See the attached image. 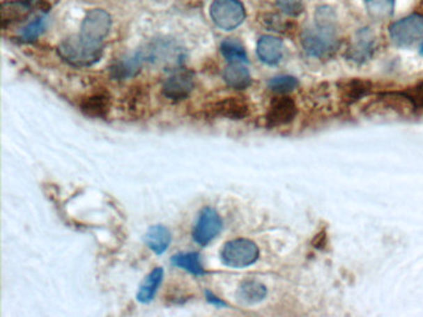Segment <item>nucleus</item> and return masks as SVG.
I'll return each instance as SVG.
<instances>
[{"label": "nucleus", "instance_id": "obj_4", "mask_svg": "<svg viewBox=\"0 0 423 317\" xmlns=\"http://www.w3.org/2000/svg\"><path fill=\"white\" fill-rule=\"evenodd\" d=\"M210 15L219 28L230 31L243 24L246 10L240 0H214L210 6Z\"/></svg>", "mask_w": 423, "mask_h": 317}, {"label": "nucleus", "instance_id": "obj_21", "mask_svg": "<svg viewBox=\"0 0 423 317\" xmlns=\"http://www.w3.org/2000/svg\"><path fill=\"white\" fill-rule=\"evenodd\" d=\"M396 0H364V6L369 17L374 20L389 19L395 10Z\"/></svg>", "mask_w": 423, "mask_h": 317}, {"label": "nucleus", "instance_id": "obj_29", "mask_svg": "<svg viewBox=\"0 0 423 317\" xmlns=\"http://www.w3.org/2000/svg\"><path fill=\"white\" fill-rule=\"evenodd\" d=\"M420 52H421V55L423 56V44L422 46H421V51H420Z\"/></svg>", "mask_w": 423, "mask_h": 317}, {"label": "nucleus", "instance_id": "obj_1", "mask_svg": "<svg viewBox=\"0 0 423 317\" xmlns=\"http://www.w3.org/2000/svg\"><path fill=\"white\" fill-rule=\"evenodd\" d=\"M305 54L311 57H325L338 49V15L334 8L321 6L314 14V28L305 29L300 36Z\"/></svg>", "mask_w": 423, "mask_h": 317}, {"label": "nucleus", "instance_id": "obj_15", "mask_svg": "<svg viewBox=\"0 0 423 317\" xmlns=\"http://www.w3.org/2000/svg\"><path fill=\"white\" fill-rule=\"evenodd\" d=\"M144 242L155 254H163L171 242V233L167 227L157 224L148 229L144 235Z\"/></svg>", "mask_w": 423, "mask_h": 317}, {"label": "nucleus", "instance_id": "obj_7", "mask_svg": "<svg viewBox=\"0 0 423 317\" xmlns=\"http://www.w3.org/2000/svg\"><path fill=\"white\" fill-rule=\"evenodd\" d=\"M111 25L112 19L107 11L103 9H93L89 11L84 19L79 35L95 42H103V40L111 30Z\"/></svg>", "mask_w": 423, "mask_h": 317}, {"label": "nucleus", "instance_id": "obj_9", "mask_svg": "<svg viewBox=\"0 0 423 317\" xmlns=\"http://www.w3.org/2000/svg\"><path fill=\"white\" fill-rule=\"evenodd\" d=\"M195 86L194 76L189 71H179L171 75L163 86V93L167 98L183 100L192 93Z\"/></svg>", "mask_w": 423, "mask_h": 317}, {"label": "nucleus", "instance_id": "obj_12", "mask_svg": "<svg viewBox=\"0 0 423 317\" xmlns=\"http://www.w3.org/2000/svg\"><path fill=\"white\" fill-rule=\"evenodd\" d=\"M215 114L229 119H243L249 114V103L240 97H230L217 102L214 107Z\"/></svg>", "mask_w": 423, "mask_h": 317}, {"label": "nucleus", "instance_id": "obj_17", "mask_svg": "<svg viewBox=\"0 0 423 317\" xmlns=\"http://www.w3.org/2000/svg\"><path fill=\"white\" fill-rule=\"evenodd\" d=\"M224 79L231 88L245 89L251 84V75L243 63H230L226 67Z\"/></svg>", "mask_w": 423, "mask_h": 317}, {"label": "nucleus", "instance_id": "obj_20", "mask_svg": "<svg viewBox=\"0 0 423 317\" xmlns=\"http://www.w3.org/2000/svg\"><path fill=\"white\" fill-rule=\"evenodd\" d=\"M171 264L174 267L184 269L185 272L192 274V275H203L205 274L203 263L200 259V254L195 253V252L176 254L171 258Z\"/></svg>", "mask_w": 423, "mask_h": 317}, {"label": "nucleus", "instance_id": "obj_26", "mask_svg": "<svg viewBox=\"0 0 423 317\" xmlns=\"http://www.w3.org/2000/svg\"><path fill=\"white\" fill-rule=\"evenodd\" d=\"M277 6L289 17H298L305 9L303 0H277Z\"/></svg>", "mask_w": 423, "mask_h": 317}, {"label": "nucleus", "instance_id": "obj_13", "mask_svg": "<svg viewBox=\"0 0 423 317\" xmlns=\"http://www.w3.org/2000/svg\"><path fill=\"white\" fill-rule=\"evenodd\" d=\"M1 22L6 26V24L22 22L29 17L31 13V6L26 0H10L1 4Z\"/></svg>", "mask_w": 423, "mask_h": 317}, {"label": "nucleus", "instance_id": "obj_2", "mask_svg": "<svg viewBox=\"0 0 423 317\" xmlns=\"http://www.w3.org/2000/svg\"><path fill=\"white\" fill-rule=\"evenodd\" d=\"M59 55L68 65L87 67L95 65L103 55V42H95L82 36L75 35L63 40L59 46Z\"/></svg>", "mask_w": 423, "mask_h": 317}, {"label": "nucleus", "instance_id": "obj_23", "mask_svg": "<svg viewBox=\"0 0 423 317\" xmlns=\"http://www.w3.org/2000/svg\"><path fill=\"white\" fill-rule=\"evenodd\" d=\"M341 95L343 100L348 103H354L370 92V86L364 81H350L348 84H343Z\"/></svg>", "mask_w": 423, "mask_h": 317}, {"label": "nucleus", "instance_id": "obj_6", "mask_svg": "<svg viewBox=\"0 0 423 317\" xmlns=\"http://www.w3.org/2000/svg\"><path fill=\"white\" fill-rule=\"evenodd\" d=\"M222 229V219L220 215L211 207H205L199 215L198 221L192 231L194 240L199 245H209L220 234Z\"/></svg>", "mask_w": 423, "mask_h": 317}, {"label": "nucleus", "instance_id": "obj_19", "mask_svg": "<svg viewBox=\"0 0 423 317\" xmlns=\"http://www.w3.org/2000/svg\"><path fill=\"white\" fill-rule=\"evenodd\" d=\"M144 57L141 54L130 56L117 62L112 67L113 77L123 79V78L133 77L141 71V63Z\"/></svg>", "mask_w": 423, "mask_h": 317}, {"label": "nucleus", "instance_id": "obj_10", "mask_svg": "<svg viewBox=\"0 0 423 317\" xmlns=\"http://www.w3.org/2000/svg\"><path fill=\"white\" fill-rule=\"evenodd\" d=\"M355 40V44L349 49L348 59L354 62L367 61V59L371 57L375 49V35L370 29H361L360 31L356 33Z\"/></svg>", "mask_w": 423, "mask_h": 317}, {"label": "nucleus", "instance_id": "obj_18", "mask_svg": "<svg viewBox=\"0 0 423 317\" xmlns=\"http://www.w3.org/2000/svg\"><path fill=\"white\" fill-rule=\"evenodd\" d=\"M267 295V289L263 284H261L259 281L254 280H249L245 281L240 285V288L237 290V297L238 300L243 301V304H257L265 299Z\"/></svg>", "mask_w": 423, "mask_h": 317}, {"label": "nucleus", "instance_id": "obj_27", "mask_svg": "<svg viewBox=\"0 0 423 317\" xmlns=\"http://www.w3.org/2000/svg\"><path fill=\"white\" fill-rule=\"evenodd\" d=\"M405 95L410 98L415 109H423V82L405 92Z\"/></svg>", "mask_w": 423, "mask_h": 317}, {"label": "nucleus", "instance_id": "obj_22", "mask_svg": "<svg viewBox=\"0 0 423 317\" xmlns=\"http://www.w3.org/2000/svg\"><path fill=\"white\" fill-rule=\"evenodd\" d=\"M222 55L230 63H246L249 57L243 45L233 39H227L220 45Z\"/></svg>", "mask_w": 423, "mask_h": 317}, {"label": "nucleus", "instance_id": "obj_5", "mask_svg": "<svg viewBox=\"0 0 423 317\" xmlns=\"http://www.w3.org/2000/svg\"><path fill=\"white\" fill-rule=\"evenodd\" d=\"M391 41L399 47H410L423 39V17L412 14L390 26Z\"/></svg>", "mask_w": 423, "mask_h": 317}, {"label": "nucleus", "instance_id": "obj_25", "mask_svg": "<svg viewBox=\"0 0 423 317\" xmlns=\"http://www.w3.org/2000/svg\"><path fill=\"white\" fill-rule=\"evenodd\" d=\"M44 29H45V20L43 17H38L23 29L22 39L28 42L35 41L43 33Z\"/></svg>", "mask_w": 423, "mask_h": 317}, {"label": "nucleus", "instance_id": "obj_28", "mask_svg": "<svg viewBox=\"0 0 423 317\" xmlns=\"http://www.w3.org/2000/svg\"><path fill=\"white\" fill-rule=\"evenodd\" d=\"M206 295H208V301L211 302V304H215L216 307H224L225 304L220 300V299H217L216 296L213 295L211 293H206Z\"/></svg>", "mask_w": 423, "mask_h": 317}, {"label": "nucleus", "instance_id": "obj_8", "mask_svg": "<svg viewBox=\"0 0 423 317\" xmlns=\"http://www.w3.org/2000/svg\"><path fill=\"white\" fill-rule=\"evenodd\" d=\"M298 113V108L295 106V102L289 97H278L272 100L271 106L268 108L266 122L267 125L275 128V127H282L293 122L294 118Z\"/></svg>", "mask_w": 423, "mask_h": 317}, {"label": "nucleus", "instance_id": "obj_24", "mask_svg": "<svg viewBox=\"0 0 423 317\" xmlns=\"http://www.w3.org/2000/svg\"><path fill=\"white\" fill-rule=\"evenodd\" d=\"M298 84L297 78L284 75V76H277V77L271 78L270 82H268V87L276 93L284 95V93L294 91L298 87Z\"/></svg>", "mask_w": 423, "mask_h": 317}, {"label": "nucleus", "instance_id": "obj_14", "mask_svg": "<svg viewBox=\"0 0 423 317\" xmlns=\"http://www.w3.org/2000/svg\"><path fill=\"white\" fill-rule=\"evenodd\" d=\"M111 108V98L105 93L90 95L81 102V111L87 117L106 118Z\"/></svg>", "mask_w": 423, "mask_h": 317}, {"label": "nucleus", "instance_id": "obj_3", "mask_svg": "<svg viewBox=\"0 0 423 317\" xmlns=\"http://www.w3.org/2000/svg\"><path fill=\"white\" fill-rule=\"evenodd\" d=\"M260 249L252 240L238 238L227 242L221 251V261L230 268H246L257 262Z\"/></svg>", "mask_w": 423, "mask_h": 317}, {"label": "nucleus", "instance_id": "obj_11", "mask_svg": "<svg viewBox=\"0 0 423 317\" xmlns=\"http://www.w3.org/2000/svg\"><path fill=\"white\" fill-rule=\"evenodd\" d=\"M282 40L278 39L272 35H263L257 42V55L262 62L267 65H277L279 63L283 57Z\"/></svg>", "mask_w": 423, "mask_h": 317}, {"label": "nucleus", "instance_id": "obj_16", "mask_svg": "<svg viewBox=\"0 0 423 317\" xmlns=\"http://www.w3.org/2000/svg\"><path fill=\"white\" fill-rule=\"evenodd\" d=\"M163 278L164 270L162 268L153 269L139 286L138 294H137L138 301H141L143 304H147L149 301H152L155 294H157V291H158L159 286L163 281Z\"/></svg>", "mask_w": 423, "mask_h": 317}]
</instances>
